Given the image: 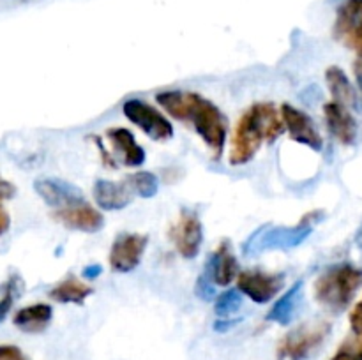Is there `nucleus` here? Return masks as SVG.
Segmentation results:
<instances>
[{
  "mask_svg": "<svg viewBox=\"0 0 362 360\" xmlns=\"http://www.w3.org/2000/svg\"><path fill=\"white\" fill-rule=\"evenodd\" d=\"M156 101L173 119L189 124L207 145L212 157H221L228 126H226V116L214 102L197 92L180 90L159 92Z\"/></svg>",
  "mask_w": 362,
  "mask_h": 360,
  "instance_id": "1",
  "label": "nucleus"
},
{
  "mask_svg": "<svg viewBox=\"0 0 362 360\" xmlns=\"http://www.w3.org/2000/svg\"><path fill=\"white\" fill-rule=\"evenodd\" d=\"M285 133L279 109L272 102H257L244 112L237 122L230 145V164H247L257 155L264 141H274Z\"/></svg>",
  "mask_w": 362,
  "mask_h": 360,
  "instance_id": "2",
  "label": "nucleus"
},
{
  "mask_svg": "<svg viewBox=\"0 0 362 360\" xmlns=\"http://www.w3.org/2000/svg\"><path fill=\"white\" fill-rule=\"evenodd\" d=\"M362 288V268L338 263L322 272L315 281V299L332 313H341Z\"/></svg>",
  "mask_w": 362,
  "mask_h": 360,
  "instance_id": "3",
  "label": "nucleus"
},
{
  "mask_svg": "<svg viewBox=\"0 0 362 360\" xmlns=\"http://www.w3.org/2000/svg\"><path fill=\"white\" fill-rule=\"evenodd\" d=\"M322 217H324V212L317 210L304 215L296 226H264L244 244V254L250 256L262 251H290L293 247H299L300 244L306 242L308 236L313 232V226Z\"/></svg>",
  "mask_w": 362,
  "mask_h": 360,
  "instance_id": "4",
  "label": "nucleus"
},
{
  "mask_svg": "<svg viewBox=\"0 0 362 360\" xmlns=\"http://www.w3.org/2000/svg\"><path fill=\"white\" fill-rule=\"evenodd\" d=\"M331 334V323L317 321V323L300 325L281 339L278 346L279 360H306L324 344Z\"/></svg>",
  "mask_w": 362,
  "mask_h": 360,
  "instance_id": "5",
  "label": "nucleus"
},
{
  "mask_svg": "<svg viewBox=\"0 0 362 360\" xmlns=\"http://www.w3.org/2000/svg\"><path fill=\"white\" fill-rule=\"evenodd\" d=\"M124 115L129 122L140 127L148 138L156 141H166L173 136V126L159 109L140 99H129L122 106Z\"/></svg>",
  "mask_w": 362,
  "mask_h": 360,
  "instance_id": "6",
  "label": "nucleus"
},
{
  "mask_svg": "<svg viewBox=\"0 0 362 360\" xmlns=\"http://www.w3.org/2000/svg\"><path fill=\"white\" fill-rule=\"evenodd\" d=\"M170 239L182 258L191 260L197 256L204 242V226L200 217L193 210L184 208L179 215V221L170 228Z\"/></svg>",
  "mask_w": 362,
  "mask_h": 360,
  "instance_id": "7",
  "label": "nucleus"
},
{
  "mask_svg": "<svg viewBox=\"0 0 362 360\" xmlns=\"http://www.w3.org/2000/svg\"><path fill=\"white\" fill-rule=\"evenodd\" d=\"M334 37L362 59V0H345L334 21Z\"/></svg>",
  "mask_w": 362,
  "mask_h": 360,
  "instance_id": "8",
  "label": "nucleus"
},
{
  "mask_svg": "<svg viewBox=\"0 0 362 360\" xmlns=\"http://www.w3.org/2000/svg\"><path fill=\"white\" fill-rule=\"evenodd\" d=\"M285 284L283 274H267L262 270H244L237 275V289L257 304H267Z\"/></svg>",
  "mask_w": 362,
  "mask_h": 360,
  "instance_id": "9",
  "label": "nucleus"
},
{
  "mask_svg": "<svg viewBox=\"0 0 362 360\" xmlns=\"http://www.w3.org/2000/svg\"><path fill=\"white\" fill-rule=\"evenodd\" d=\"M148 246L147 235H138V233H124L119 235L110 249V265L115 272L126 274L134 270L140 265L144 258L145 249Z\"/></svg>",
  "mask_w": 362,
  "mask_h": 360,
  "instance_id": "10",
  "label": "nucleus"
},
{
  "mask_svg": "<svg viewBox=\"0 0 362 360\" xmlns=\"http://www.w3.org/2000/svg\"><path fill=\"white\" fill-rule=\"evenodd\" d=\"M281 113V120L285 124V129H288L290 138L297 143H303L306 147L313 148L315 152H320L324 147V140L322 134L318 133L317 126H315L313 119L303 109L293 108L292 104L285 102L279 109Z\"/></svg>",
  "mask_w": 362,
  "mask_h": 360,
  "instance_id": "11",
  "label": "nucleus"
},
{
  "mask_svg": "<svg viewBox=\"0 0 362 360\" xmlns=\"http://www.w3.org/2000/svg\"><path fill=\"white\" fill-rule=\"evenodd\" d=\"M34 189L39 194V198L53 210H60V208H66L69 205L85 200L80 187L62 179H46V176L37 179L34 182Z\"/></svg>",
  "mask_w": 362,
  "mask_h": 360,
  "instance_id": "12",
  "label": "nucleus"
},
{
  "mask_svg": "<svg viewBox=\"0 0 362 360\" xmlns=\"http://www.w3.org/2000/svg\"><path fill=\"white\" fill-rule=\"evenodd\" d=\"M53 217L71 229L83 233H95L105 226V217L85 200L53 212Z\"/></svg>",
  "mask_w": 362,
  "mask_h": 360,
  "instance_id": "13",
  "label": "nucleus"
},
{
  "mask_svg": "<svg viewBox=\"0 0 362 360\" xmlns=\"http://www.w3.org/2000/svg\"><path fill=\"white\" fill-rule=\"evenodd\" d=\"M324 116L332 136L341 145H354L357 140V122L349 108L331 101L324 104Z\"/></svg>",
  "mask_w": 362,
  "mask_h": 360,
  "instance_id": "14",
  "label": "nucleus"
},
{
  "mask_svg": "<svg viewBox=\"0 0 362 360\" xmlns=\"http://www.w3.org/2000/svg\"><path fill=\"white\" fill-rule=\"evenodd\" d=\"M205 277L218 286H228L237 277V258L233 256L228 240L219 244L205 267Z\"/></svg>",
  "mask_w": 362,
  "mask_h": 360,
  "instance_id": "15",
  "label": "nucleus"
},
{
  "mask_svg": "<svg viewBox=\"0 0 362 360\" xmlns=\"http://www.w3.org/2000/svg\"><path fill=\"white\" fill-rule=\"evenodd\" d=\"M94 198L103 210H122L133 201V193L127 184L99 179L94 184Z\"/></svg>",
  "mask_w": 362,
  "mask_h": 360,
  "instance_id": "16",
  "label": "nucleus"
},
{
  "mask_svg": "<svg viewBox=\"0 0 362 360\" xmlns=\"http://www.w3.org/2000/svg\"><path fill=\"white\" fill-rule=\"evenodd\" d=\"M113 148L120 154L124 164L129 168H138L145 162V150L141 145L136 143L134 134L126 127H112L106 131Z\"/></svg>",
  "mask_w": 362,
  "mask_h": 360,
  "instance_id": "17",
  "label": "nucleus"
},
{
  "mask_svg": "<svg viewBox=\"0 0 362 360\" xmlns=\"http://www.w3.org/2000/svg\"><path fill=\"white\" fill-rule=\"evenodd\" d=\"M53 309L48 304H32L18 311L13 318V323L27 334H41L52 323Z\"/></svg>",
  "mask_w": 362,
  "mask_h": 360,
  "instance_id": "18",
  "label": "nucleus"
},
{
  "mask_svg": "<svg viewBox=\"0 0 362 360\" xmlns=\"http://www.w3.org/2000/svg\"><path fill=\"white\" fill-rule=\"evenodd\" d=\"M303 281H297L278 302L274 304L271 311L267 313V321H274L279 325H288L292 321L293 314L297 313L300 306V300H303Z\"/></svg>",
  "mask_w": 362,
  "mask_h": 360,
  "instance_id": "19",
  "label": "nucleus"
},
{
  "mask_svg": "<svg viewBox=\"0 0 362 360\" xmlns=\"http://www.w3.org/2000/svg\"><path fill=\"white\" fill-rule=\"evenodd\" d=\"M325 81H327V87L331 90L332 97H334L336 102L343 106H352L356 108L357 106V94L354 90L352 83H350L349 76L345 74V71L338 66H331L327 71H325Z\"/></svg>",
  "mask_w": 362,
  "mask_h": 360,
  "instance_id": "20",
  "label": "nucleus"
},
{
  "mask_svg": "<svg viewBox=\"0 0 362 360\" xmlns=\"http://www.w3.org/2000/svg\"><path fill=\"white\" fill-rule=\"evenodd\" d=\"M92 293H94L92 286L85 284L80 279L69 275L62 282H59L55 288L49 289V299L59 304H76V306H81Z\"/></svg>",
  "mask_w": 362,
  "mask_h": 360,
  "instance_id": "21",
  "label": "nucleus"
},
{
  "mask_svg": "<svg viewBox=\"0 0 362 360\" xmlns=\"http://www.w3.org/2000/svg\"><path fill=\"white\" fill-rule=\"evenodd\" d=\"M129 186L140 194L141 198H152L158 194L159 180L151 172H138L129 176Z\"/></svg>",
  "mask_w": 362,
  "mask_h": 360,
  "instance_id": "22",
  "label": "nucleus"
},
{
  "mask_svg": "<svg viewBox=\"0 0 362 360\" xmlns=\"http://www.w3.org/2000/svg\"><path fill=\"white\" fill-rule=\"evenodd\" d=\"M243 306V293L239 289H228L216 299L214 311L219 318H228L230 314L237 313Z\"/></svg>",
  "mask_w": 362,
  "mask_h": 360,
  "instance_id": "23",
  "label": "nucleus"
},
{
  "mask_svg": "<svg viewBox=\"0 0 362 360\" xmlns=\"http://www.w3.org/2000/svg\"><path fill=\"white\" fill-rule=\"evenodd\" d=\"M20 289H21V281L18 275H13L6 281V284L2 286V296H0V323L7 318L9 314L11 307H13L14 300L16 296L20 295Z\"/></svg>",
  "mask_w": 362,
  "mask_h": 360,
  "instance_id": "24",
  "label": "nucleus"
},
{
  "mask_svg": "<svg viewBox=\"0 0 362 360\" xmlns=\"http://www.w3.org/2000/svg\"><path fill=\"white\" fill-rule=\"evenodd\" d=\"M331 360H362V334L345 339Z\"/></svg>",
  "mask_w": 362,
  "mask_h": 360,
  "instance_id": "25",
  "label": "nucleus"
},
{
  "mask_svg": "<svg viewBox=\"0 0 362 360\" xmlns=\"http://www.w3.org/2000/svg\"><path fill=\"white\" fill-rule=\"evenodd\" d=\"M194 293H197V296H200L202 300L214 299V295H216L214 284H212V282L209 281L205 275H200L197 281V284H194Z\"/></svg>",
  "mask_w": 362,
  "mask_h": 360,
  "instance_id": "26",
  "label": "nucleus"
},
{
  "mask_svg": "<svg viewBox=\"0 0 362 360\" xmlns=\"http://www.w3.org/2000/svg\"><path fill=\"white\" fill-rule=\"evenodd\" d=\"M0 360H28L18 346L0 344Z\"/></svg>",
  "mask_w": 362,
  "mask_h": 360,
  "instance_id": "27",
  "label": "nucleus"
},
{
  "mask_svg": "<svg viewBox=\"0 0 362 360\" xmlns=\"http://www.w3.org/2000/svg\"><path fill=\"white\" fill-rule=\"evenodd\" d=\"M350 327H352L354 334H362V300L356 304L350 313Z\"/></svg>",
  "mask_w": 362,
  "mask_h": 360,
  "instance_id": "28",
  "label": "nucleus"
},
{
  "mask_svg": "<svg viewBox=\"0 0 362 360\" xmlns=\"http://www.w3.org/2000/svg\"><path fill=\"white\" fill-rule=\"evenodd\" d=\"M14 194H16V187H14V184L7 182V180H4L2 176H0V203L6 200H11Z\"/></svg>",
  "mask_w": 362,
  "mask_h": 360,
  "instance_id": "29",
  "label": "nucleus"
},
{
  "mask_svg": "<svg viewBox=\"0 0 362 360\" xmlns=\"http://www.w3.org/2000/svg\"><path fill=\"white\" fill-rule=\"evenodd\" d=\"M237 323H239V320H226V318H221V320H218L214 323V330L216 332H228L230 328L235 327Z\"/></svg>",
  "mask_w": 362,
  "mask_h": 360,
  "instance_id": "30",
  "label": "nucleus"
},
{
  "mask_svg": "<svg viewBox=\"0 0 362 360\" xmlns=\"http://www.w3.org/2000/svg\"><path fill=\"white\" fill-rule=\"evenodd\" d=\"M101 272H103L101 265H88V267L83 268L81 274H83L85 279H98L99 275H101Z\"/></svg>",
  "mask_w": 362,
  "mask_h": 360,
  "instance_id": "31",
  "label": "nucleus"
},
{
  "mask_svg": "<svg viewBox=\"0 0 362 360\" xmlns=\"http://www.w3.org/2000/svg\"><path fill=\"white\" fill-rule=\"evenodd\" d=\"M9 226H11L9 214H7V212L0 207V236H2L4 233L9 232Z\"/></svg>",
  "mask_w": 362,
  "mask_h": 360,
  "instance_id": "32",
  "label": "nucleus"
},
{
  "mask_svg": "<svg viewBox=\"0 0 362 360\" xmlns=\"http://www.w3.org/2000/svg\"><path fill=\"white\" fill-rule=\"evenodd\" d=\"M354 74H356L357 85H359V88L362 92V59L356 60V64H354Z\"/></svg>",
  "mask_w": 362,
  "mask_h": 360,
  "instance_id": "33",
  "label": "nucleus"
},
{
  "mask_svg": "<svg viewBox=\"0 0 362 360\" xmlns=\"http://www.w3.org/2000/svg\"><path fill=\"white\" fill-rule=\"evenodd\" d=\"M356 242H357V246L361 247V251H362V228H361V232L357 233V236H356Z\"/></svg>",
  "mask_w": 362,
  "mask_h": 360,
  "instance_id": "34",
  "label": "nucleus"
}]
</instances>
